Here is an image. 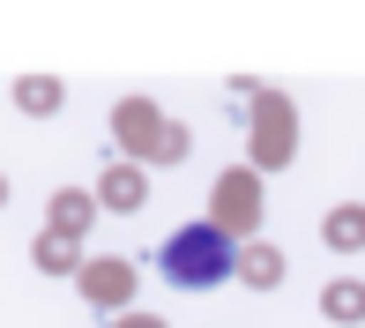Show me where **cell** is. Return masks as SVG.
Masks as SVG:
<instances>
[{"mask_svg": "<svg viewBox=\"0 0 365 328\" xmlns=\"http://www.w3.org/2000/svg\"><path fill=\"white\" fill-rule=\"evenodd\" d=\"M164 276H172V284H187V291L224 284V276H231V239L209 232V224H187V232L164 246Z\"/></svg>", "mask_w": 365, "mask_h": 328, "instance_id": "1", "label": "cell"}, {"mask_svg": "<svg viewBox=\"0 0 365 328\" xmlns=\"http://www.w3.org/2000/svg\"><path fill=\"white\" fill-rule=\"evenodd\" d=\"M23 105L30 112H53L60 105V82H23Z\"/></svg>", "mask_w": 365, "mask_h": 328, "instance_id": "3", "label": "cell"}, {"mask_svg": "<svg viewBox=\"0 0 365 328\" xmlns=\"http://www.w3.org/2000/svg\"><path fill=\"white\" fill-rule=\"evenodd\" d=\"M0 194H8V187H0Z\"/></svg>", "mask_w": 365, "mask_h": 328, "instance_id": "6", "label": "cell"}, {"mask_svg": "<svg viewBox=\"0 0 365 328\" xmlns=\"http://www.w3.org/2000/svg\"><path fill=\"white\" fill-rule=\"evenodd\" d=\"M328 314H336V321H358L365 314V291L358 284H336V291H328Z\"/></svg>", "mask_w": 365, "mask_h": 328, "instance_id": "2", "label": "cell"}, {"mask_svg": "<svg viewBox=\"0 0 365 328\" xmlns=\"http://www.w3.org/2000/svg\"><path fill=\"white\" fill-rule=\"evenodd\" d=\"M112 209H142V179H127V172L112 179Z\"/></svg>", "mask_w": 365, "mask_h": 328, "instance_id": "5", "label": "cell"}, {"mask_svg": "<svg viewBox=\"0 0 365 328\" xmlns=\"http://www.w3.org/2000/svg\"><path fill=\"white\" fill-rule=\"evenodd\" d=\"M239 269H246V276H254V284H276V254H269V246H254V254H246V261H239Z\"/></svg>", "mask_w": 365, "mask_h": 328, "instance_id": "4", "label": "cell"}]
</instances>
